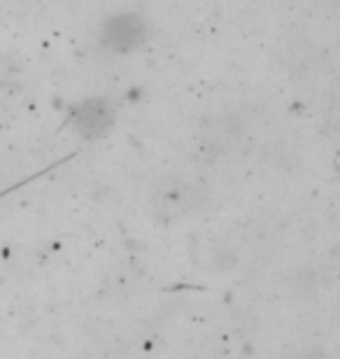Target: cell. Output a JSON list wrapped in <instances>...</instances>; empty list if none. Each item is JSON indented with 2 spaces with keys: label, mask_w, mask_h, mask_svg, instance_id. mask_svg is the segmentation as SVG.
Segmentation results:
<instances>
[{
  "label": "cell",
  "mask_w": 340,
  "mask_h": 359,
  "mask_svg": "<svg viewBox=\"0 0 340 359\" xmlns=\"http://www.w3.org/2000/svg\"><path fill=\"white\" fill-rule=\"evenodd\" d=\"M144 40H147V24L140 14H114L100 31V42L117 54L135 52Z\"/></svg>",
  "instance_id": "6da1fadb"
},
{
  "label": "cell",
  "mask_w": 340,
  "mask_h": 359,
  "mask_svg": "<svg viewBox=\"0 0 340 359\" xmlns=\"http://www.w3.org/2000/svg\"><path fill=\"white\" fill-rule=\"evenodd\" d=\"M77 131L84 138H98L105 133V128L112 124V110L107 107L105 100H86L79 105V110L72 114Z\"/></svg>",
  "instance_id": "7a4b0ae2"
}]
</instances>
